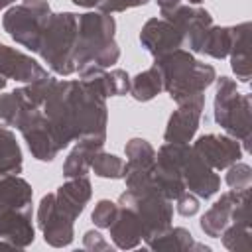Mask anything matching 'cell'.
Instances as JSON below:
<instances>
[{"label": "cell", "instance_id": "cell-32", "mask_svg": "<svg viewBox=\"0 0 252 252\" xmlns=\"http://www.w3.org/2000/svg\"><path fill=\"white\" fill-rule=\"evenodd\" d=\"M175 201H177L175 209H177V213L183 215V217H193V215L199 211V201H197L195 195H191V191H189V193H187V191L181 193Z\"/></svg>", "mask_w": 252, "mask_h": 252}, {"label": "cell", "instance_id": "cell-28", "mask_svg": "<svg viewBox=\"0 0 252 252\" xmlns=\"http://www.w3.org/2000/svg\"><path fill=\"white\" fill-rule=\"evenodd\" d=\"M100 83H102V91L106 96H122L130 91V77L122 69L104 71L100 77Z\"/></svg>", "mask_w": 252, "mask_h": 252}, {"label": "cell", "instance_id": "cell-19", "mask_svg": "<svg viewBox=\"0 0 252 252\" xmlns=\"http://www.w3.org/2000/svg\"><path fill=\"white\" fill-rule=\"evenodd\" d=\"M104 146V136H85L79 138V144L73 148L69 158L63 163V175L65 177H79L87 175L91 169L93 158L102 150Z\"/></svg>", "mask_w": 252, "mask_h": 252}, {"label": "cell", "instance_id": "cell-10", "mask_svg": "<svg viewBox=\"0 0 252 252\" xmlns=\"http://www.w3.org/2000/svg\"><path fill=\"white\" fill-rule=\"evenodd\" d=\"M37 222L43 230V238L47 244L61 248L73 242V222L67 215H63L57 207L55 193H49L41 199L37 209Z\"/></svg>", "mask_w": 252, "mask_h": 252}, {"label": "cell", "instance_id": "cell-16", "mask_svg": "<svg viewBox=\"0 0 252 252\" xmlns=\"http://www.w3.org/2000/svg\"><path fill=\"white\" fill-rule=\"evenodd\" d=\"M246 195H250L248 189L244 191H228L224 193L201 219V230L211 236V238H220L222 230L232 222V213L236 209V205L240 203V199H244Z\"/></svg>", "mask_w": 252, "mask_h": 252}, {"label": "cell", "instance_id": "cell-26", "mask_svg": "<svg viewBox=\"0 0 252 252\" xmlns=\"http://www.w3.org/2000/svg\"><path fill=\"white\" fill-rule=\"evenodd\" d=\"M124 165H126V161H122L118 156L106 154L102 150L93 158V163H91L93 171L98 177H106V179H122L124 177Z\"/></svg>", "mask_w": 252, "mask_h": 252}, {"label": "cell", "instance_id": "cell-33", "mask_svg": "<svg viewBox=\"0 0 252 252\" xmlns=\"http://www.w3.org/2000/svg\"><path fill=\"white\" fill-rule=\"evenodd\" d=\"M83 242H85V248H87V250H110V244H108V242L102 238V234L96 232V230L85 232Z\"/></svg>", "mask_w": 252, "mask_h": 252}, {"label": "cell", "instance_id": "cell-17", "mask_svg": "<svg viewBox=\"0 0 252 252\" xmlns=\"http://www.w3.org/2000/svg\"><path fill=\"white\" fill-rule=\"evenodd\" d=\"M91 193H93V191H91V181H89L87 175L69 177V181L63 183V185L57 189L55 201H57L59 211H61L63 215H67L71 220H75V219L83 213L87 201L91 199Z\"/></svg>", "mask_w": 252, "mask_h": 252}, {"label": "cell", "instance_id": "cell-27", "mask_svg": "<svg viewBox=\"0 0 252 252\" xmlns=\"http://www.w3.org/2000/svg\"><path fill=\"white\" fill-rule=\"evenodd\" d=\"M222 244L228 250H250L252 240H250V224L242 222H230L222 230Z\"/></svg>", "mask_w": 252, "mask_h": 252}, {"label": "cell", "instance_id": "cell-15", "mask_svg": "<svg viewBox=\"0 0 252 252\" xmlns=\"http://www.w3.org/2000/svg\"><path fill=\"white\" fill-rule=\"evenodd\" d=\"M0 75L4 79H18L26 83H35L49 77L47 71L37 61L2 43H0Z\"/></svg>", "mask_w": 252, "mask_h": 252}, {"label": "cell", "instance_id": "cell-12", "mask_svg": "<svg viewBox=\"0 0 252 252\" xmlns=\"http://www.w3.org/2000/svg\"><path fill=\"white\" fill-rule=\"evenodd\" d=\"M193 150L213 169H224L234 161H238L242 156V148L236 142V138L219 136V134H207L197 138V142L193 144Z\"/></svg>", "mask_w": 252, "mask_h": 252}, {"label": "cell", "instance_id": "cell-21", "mask_svg": "<svg viewBox=\"0 0 252 252\" xmlns=\"http://www.w3.org/2000/svg\"><path fill=\"white\" fill-rule=\"evenodd\" d=\"M248 30L250 24H238L230 28V65L242 83L250 81V49H248Z\"/></svg>", "mask_w": 252, "mask_h": 252}, {"label": "cell", "instance_id": "cell-2", "mask_svg": "<svg viewBox=\"0 0 252 252\" xmlns=\"http://www.w3.org/2000/svg\"><path fill=\"white\" fill-rule=\"evenodd\" d=\"M116 22L108 14H79V33L75 47L77 71L85 67H108L118 61L120 49L114 41Z\"/></svg>", "mask_w": 252, "mask_h": 252}, {"label": "cell", "instance_id": "cell-20", "mask_svg": "<svg viewBox=\"0 0 252 252\" xmlns=\"http://www.w3.org/2000/svg\"><path fill=\"white\" fill-rule=\"evenodd\" d=\"M32 187L18 173L0 175V213L32 207Z\"/></svg>", "mask_w": 252, "mask_h": 252}, {"label": "cell", "instance_id": "cell-35", "mask_svg": "<svg viewBox=\"0 0 252 252\" xmlns=\"http://www.w3.org/2000/svg\"><path fill=\"white\" fill-rule=\"evenodd\" d=\"M100 0H73V4L83 6V8H96Z\"/></svg>", "mask_w": 252, "mask_h": 252}, {"label": "cell", "instance_id": "cell-31", "mask_svg": "<svg viewBox=\"0 0 252 252\" xmlns=\"http://www.w3.org/2000/svg\"><path fill=\"white\" fill-rule=\"evenodd\" d=\"M150 0H100L96 8L102 14H112V12H124V10L134 8V6H144Z\"/></svg>", "mask_w": 252, "mask_h": 252}, {"label": "cell", "instance_id": "cell-36", "mask_svg": "<svg viewBox=\"0 0 252 252\" xmlns=\"http://www.w3.org/2000/svg\"><path fill=\"white\" fill-rule=\"evenodd\" d=\"M12 2H16V0H0V10H4L6 6H10Z\"/></svg>", "mask_w": 252, "mask_h": 252}, {"label": "cell", "instance_id": "cell-29", "mask_svg": "<svg viewBox=\"0 0 252 252\" xmlns=\"http://www.w3.org/2000/svg\"><path fill=\"white\" fill-rule=\"evenodd\" d=\"M252 183V169L248 163H232L228 165V173H226V185L234 191H244L250 189Z\"/></svg>", "mask_w": 252, "mask_h": 252}, {"label": "cell", "instance_id": "cell-4", "mask_svg": "<svg viewBox=\"0 0 252 252\" xmlns=\"http://www.w3.org/2000/svg\"><path fill=\"white\" fill-rule=\"evenodd\" d=\"M156 156L165 159V161H169L171 165H175L177 171L183 177L185 189H189L191 193L199 195L201 199H209L219 191L220 177L187 144H171V142H167V144H163L159 148V152Z\"/></svg>", "mask_w": 252, "mask_h": 252}, {"label": "cell", "instance_id": "cell-25", "mask_svg": "<svg viewBox=\"0 0 252 252\" xmlns=\"http://www.w3.org/2000/svg\"><path fill=\"white\" fill-rule=\"evenodd\" d=\"M201 51L215 59H224L230 51V28L211 26L203 35Z\"/></svg>", "mask_w": 252, "mask_h": 252}, {"label": "cell", "instance_id": "cell-6", "mask_svg": "<svg viewBox=\"0 0 252 252\" xmlns=\"http://www.w3.org/2000/svg\"><path fill=\"white\" fill-rule=\"evenodd\" d=\"M120 207L132 209L144 228V238L146 242H150L152 238L159 236L161 232H165L171 226V215H173V207L171 201L165 199L163 195H159L156 189L146 187V189H126V193L120 195L118 199Z\"/></svg>", "mask_w": 252, "mask_h": 252}, {"label": "cell", "instance_id": "cell-30", "mask_svg": "<svg viewBox=\"0 0 252 252\" xmlns=\"http://www.w3.org/2000/svg\"><path fill=\"white\" fill-rule=\"evenodd\" d=\"M116 215H118V205L108 201V199H100L94 205V211H93L91 219L98 228H108L112 224V220L116 219Z\"/></svg>", "mask_w": 252, "mask_h": 252}, {"label": "cell", "instance_id": "cell-24", "mask_svg": "<svg viewBox=\"0 0 252 252\" xmlns=\"http://www.w3.org/2000/svg\"><path fill=\"white\" fill-rule=\"evenodd\" d=\"M22 171V152L14 134L0 126V175Z\"/></svg>", "mask_w": 252, "mask_h": 252}, {"label": "cell", "instance_id": "cell-3", "mask_svg": "<svg viewBox=\"0 0 252 252\" xmlns=\"http://www.w3.org/2000/svg\"><path fill=\"white\" fill-rule=\"evenodd\" d=\"M79 33V16L73 12L51 14L45 24L37 53L57 75H71L75 67V47Z\"/></svg>", "mask_w": 252, "mask_h": 252}, {"label": "cell", "instance_id": "cell-37", "mask_svg": "<svg viewBox=\"0 0 252 252\" xmlns=\"http://www.w3.org/2000/svg\"><path fill=\"white\" fill-rule=\"evenodd\" d=\"M6 87V79L4 77H0V89H4Z\"/></svg>", "mask_w": 252, "mask_h": 252}, {"label": "cell", "instance_id": "cell-7", "mask_svg": "<svg viewBox=\"0 0 252 252\" xmlns=\"http://www.w3.org/2000/svg\"><path fill=\"white\" fill-rule=\"evenodd\" d=\"M49 18H51V8L47 0H24L22 4L6 12L2 26L20 45L37 51Z\"/></svg>", "mask_w": 252, "mask_h": 252}, {"label": "cell", "instance_id": "cell-23", "mask_svg": "<svg viewBox=\"0 0 252 252\" xmlns=\"http://www.w3.org/2000/svg\"><path fill=\"white\" fill-rule=\"evenodd\" d=\"M163 91V81H161V73L156 65H152L150 69L138 73L132 81H130V94L140 100V102H146V100H152L156 94H159Z\"/></svg>", "mask_w": 252, "mask_h": 252}, {"label": "cell", "instance_id": "cell-14", "mask_svg": "<svg viewBox=\"0 0 252 252\" xmlns=\"http://www.w3.org/2000/svg\"><path fill=\"white\" fill-rule=\"evenodd\" d=\"M0 242L16 248H26L33 242L32 207L0 213Z\"/></svg>", "mask_w": 252, "mask_h": 252}, {"label": "cell", "instance_id": "cell-34", "mask_svg": "<svg viewBox=\"0 0 252 252\" xmlns=\"http://www.w3.org/2000/svg\"><path fill=\"white\" fill-rule=\"evenodd\" d=\"M158 4H159V12H161V16H167L173 8H177L179 4H183V0H158Z\"/></svg>", "mask_w": 252, "mask_h": 252}, {"label": "cell", "instance_id": "cell-9", "mask_svg": "<svg viewBox=\"0 0 252 252\" xmlns=\"http://www.w3.org/2000/svg\"><path fill=\"white\" fill-rule=\"evenodd\" d=\"M177 104L179 108L169 116L163 138L165 142H171V144H187L191 142V138L195 136L199 128V120H201L203 106H205V94L199 93Z\"/></svg>", "mask_w": 252, "mask_h": 252}, {"label": "cell", "instance_id": "cell-22", "mask_svg": "<svg viewBox=\"0 0 252 252\" xmlns=\"http://www.w3.org/2000/svg\"><path fill=\"white\" fill-rule=\"evenodd\" d=\"M150 248L154 250H191V248H197V250H205L209 252L211 248L209 246H203V244H197L191 236V232L183 226H175V228H167L165 232H161L159 236L152 238L148 242Z\"/></svg>", "mask_w": 252, "mask_h": 252}, {"label": "cell", "instance_id": "cell-1", "mask_svg": "<svg viewBox=\"0 0 252 252\" xmlns=\"http://www.w3.org/2000/svg\"><path fill=\"white\" fill-rule=\"evenodd\" d=\"M154 65L161 73L163 91H167V94L175 102L205 93V89L211 87L217 79V71L213 65L197 61L191 51L183 49H173L156 57Z\"/></svg>", "mask_w": 252, "mask_h": 252}, {"label": "cell", "instance_id": "cell-13", "mask_svg": "<svg viewBox=\"0 0 252 252\" xmlns=\"http://www.w3.org/2000/svg\"><path fill=\"white\" fill-rule=\"evenodd\" d=\"M140 41L154 57H159L163 53L179 49L183 45V33L169 20L152 18L144 24V28L140 32Z\"/></svg>", "mask_w": 252, "mask_h": 252}, {"label": "cell", "instance_id": "cell-11", "mask_svg": "<svg viewBox=\"0 0 252 252\" xmlns=\"http://www.w3.org/2000/svg\"><path fill=\"white\" fill-rule=\"evenodd\" d=\"M163 18L181 30L183 43H187L191 51H201L203 35L213 26V18L205 8H193L187 4H179Z\"/></svg>", "mask_w": 252, "mask_h": 252}, {"label": "cell", "instance_id": "cell-5", "mask_svg": "<svg viewBox=\"0 0 252 252\" xmlns=\"http://www.w3.org/2000/svg\"><path fill=\"white\" fill-rule=\"evenodd\" d=\"M215 120L232 138L250 150V96L236 91V83L230 77H220L215 96Z\"/></svg>", "mask_w": 252, "mask_h": 252}, {"label": "cell", "instance_id": "cell-18", "mask_svg": "<svg viewBox=\"0 0 252 252\" xmlns=\"http://www.w3.org/2000/svg\"><path fill=\"white\" fill-rule=\"evenodd\" d=\"M108 230H110L112 242L122 250L136 248L140 244V240L144 238V228H142L138 215L132 209H126L120 205H118V215L112 220V224L108 226Z\"/></svg>", "mask_w": 252, "mask_h": 252}, {"label": "cell", "instance_id": "cell-8", "mask_svg": "<svg viewBox=\"0 0 252 252\" xmlns=\"http://www.w3.org/2000/svg\"><path fill=\"white\" fill-rule=\"evenodd\" d=\"M124 179L128 189H146L152 185V173L156 165V150L144 138H132L126 144Z\"/></svg>", "mask_w": 252, "mask_h": 252}]
</instances>
